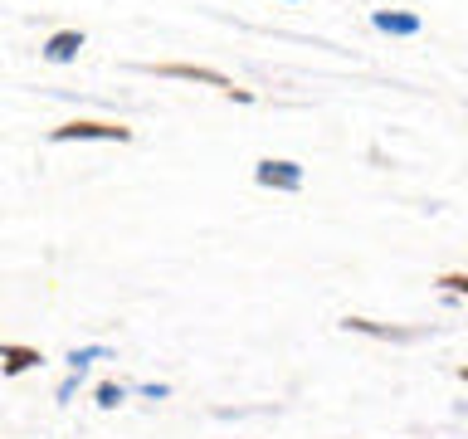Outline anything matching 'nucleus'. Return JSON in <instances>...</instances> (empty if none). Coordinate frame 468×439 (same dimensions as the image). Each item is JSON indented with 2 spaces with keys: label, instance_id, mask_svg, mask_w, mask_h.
Wrapping results in <instances>:
<instances>
[{
  "label": "nucleus",
  "instance_id": "nucleus-8",
  "mask_svg": "<svg viewBox=\"0 0 468 439\" xmlns=\"http://www.w3.org/2000/svg\"><path fill=\"white\" fill-rule=\"evenodd\" d=\"M98 357H108V347H83V351H73V366H88V361H98Z\"/></svg>",
  "mask_w": 468,
  "mask_h": 439
},
{
  "label": "nucleus",
  "instance_id": "nucleus-5",
  "mask_svg": "<svg viewBox=\"0 0 468 439\" xmlns=\"http://www.w3.org/2000/svg\"><path fill=\"white\" fill-rule=\"evenodd\" d=\"M44 357L35 347H0V371L5 376H20V371H29V366H39Z\"/></svg>",
  "mask_w": 468,
  "mask_h": 439
},
{
  "label": "nucleus",
  "instance_id": "nucleus-9",
  "mask_svg": "<svg viewBox=\"0 0 468 439\" xmlns=\"http://www.w3.org/2000/svg\"><path fill=\"white\" fill-rule=\"evenodd\" d=\"M439 284H444L449 293H468V278H463V273H444Z\"/></svg>",
  "mask_w": 468,
  "mask_h": 439
},
{
  "label": "nucleus",
  "instance_id": "nucleus-1",
  "mask_svg": "<svg viewBox=\"0 0 468 439\" xmlns=\"http://www.w3.org/2000/svg\"><path fill=\"white\" fill-rule=\"evenodd\" d=\"M49 142H132V127H122V123H64L49 132Z\"/></svg>",
  "mask_w": 468,
  "mask_h": 439
},
{
  "label": "nucleus",
  "instance_id": "nucleus-7",
  "mask_svg": "<svg viewBox=\"0 0 468 439\" xmlns=\"http://www.w3.org/2000/svg\"><path fill=\"white\" fill-rule=\"evenodd\" d=\"M98 405H102V410L122 405V386H112V380H108V386H98Z\"/></svg>",
  "mask_w": 468,
  "mask_h": 439
},
{
  "label": "nucleus",
  "instance_id": "nucleus-6",
  "mask_svg": "<svg viewBox=\"0 0 468 439\" xmlns=\"http://www.w3.org/2000/svg\"><path fill=\"white\" fill-rule=\"evenodd\" d=\"M376 29H386V35H415L420 29V15H395V10H376L371 15Z\"/></svg>",
  "mask_w": 468,
  "mask_h": 439
},
{
  "label": "nucleus",
  "instance_id": "nucleus-4",
  "mask_svg": "<svg viewBox=\"0 0 468 439\" xmlns=\"http://www.w3.org/2000/svg\"><path fill=\"white\" fill-rule=\"evenodd\" d=\"M79 49H83V29H58V35L44 44V59H49V64H69V59H79Z\"/></svg>",
  "mask_w": 468,
  "mask_h": 439
},
{
  "label": "nucleus",
  "instance_id": "nucleus-2",
  "mask_svg": "<svg viewBox=\"0 0 468 439\" xmlns=\"http://www.w3.org/2000/svg\"><path fill=\"white\" fill-rule=\"evenodd\" d=\"M254 181L259 186H273V190H298L303 186V166H298V161H259Z\"/></svg>",
  "mask_w": 468,
  "mask_h": 439
},
{
  "label": "nucleus",
  "instance_id": "nucleus-3",
  "mask_svg": "<svg viewBox=\"0 0 468 439\" xmlns=\"http://www.w3.org/2000/svg\"><path fill=\"white\" fill-rule=\"evenodd\" d=\"M156 73H166V79H190V83H210V88H219V93H234V83L225 79V73L200 69V64H156Z\"/></svg>",
  "mask_w": 468,
  "mask_h": 439
}]
</instances>
